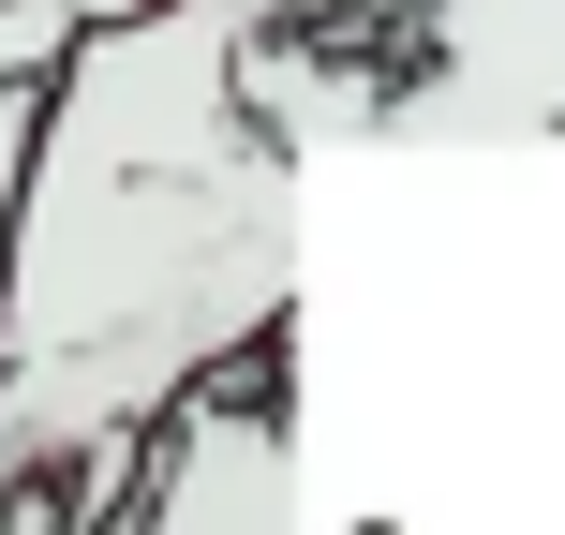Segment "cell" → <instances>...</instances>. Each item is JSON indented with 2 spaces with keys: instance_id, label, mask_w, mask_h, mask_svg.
Here are the masks:
<instances>
[{
  "instance_id": "obj_1",
  "label": "cell",
  "mask_w": 565,
  "mask_h": 535,
  "mask_svg": "<svg viewBox=\"0 0 565 535\" xmlns=\"http://www.w3.org/2000/svg\"><path fill=\"white\" fill-rule=\"evenodd\" d=\"M238 0L75 15L0 208V491L119 461L298 298L282 135L238 105Z\"/></svg>"
},
{
  "instance_id": "obj_2",
  "label": "cell",
  "mask_w": 565,
  "mask_h": 535,
  "mask_svg": "<svg viewBox=\"0 0 565 535\" xmlns=\"http://www.w3.org/2000/svg\"><path fill=\"white\" fill-rule=\"evenodd\" d=\"M75 535H298V431L282 387L209 372L164 402V431L119 461H75Z\"/></svg>"
},
{
  "instance_id": "obj_3",
  "label": "cell",
  "mask_w": 565,
  "mask_h": 535,
  "mask_svg": "<svg viewBox=\"0 0 565 535\" xmlns=\"http://www.w3.org/2000/svg\"><path fill=\"white\" fill-rule=\"evenodd\" d=\"M372 135H565V0H417V60Z\"/></svg>"
},
{
  "instance_id": "obj_4",
  "label": "cell",
  "mask_w": 565,
  "mask_h": 535,
  "mask_svg": "<svg viewBox=\"0 0 565 535\" xmlns=\"http://www.w3.org/2000/svg\"><path fill=\"white\" fill-rule=\"evenodd\" d=\"M60 45H75V0H0V89H30Z\"/></svg>"
},
{
  "instance_id": "obj_5",
  "label": "cell",
  "mask_w": 565,
  "mask_h": 535,
  "mask_svg": "<svg viewBox=\"0 0 565 535\" xmlns=\"http://www.w3.org/2000/svg\"><path fill=\"white\" fill-rule=\"evenodd\" d=\"M0 535H75V477H30V491H0Z\"/></svg>"
},
{
  "instance_id": "obj_6",
  "label": "cell",
  "mask_w": 565,
  "mask_h": 535,
  "mask_svg": "<svg viewBox=\"0 0 565 535\" xmlns=\"http://www.w3.org/2000/svg\"><path fill=\"white\" fill-rule=\"evenodd\" d=\"M75 15H149V0H75ZM254 30H312V15H358V0H238Z\"/></svg>"
},
{
  "instance_id": "obj_7",
  "label": "cell",
  "mask_w": 565,
  "mask_h": 535,
  "mask_svg": "<svg viewBox=\"0 0 565 535\" xmlns=\"http://www.w3.org/2000/svg\"><path fill=\"white\" fill-rule=\"evenodd\" d=\"M45 89V75H30ZM30 89H0V208H15V149H30Z\"/></svg>"
}]
</instances>
